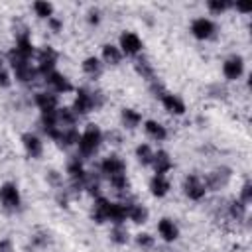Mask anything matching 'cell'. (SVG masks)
Wrapping results in <instances>:
<instances>
[{"mask_svg":"<svg viewBox=\"0 0 252 252\" xmlns=\"http://www.w3.org/2000/svg\"><path fill=\"white\" fill-rule=\"evenodd\" d=\"M8 59H10V65H12L14 73H16V77H18L22 83H30V81H33V79H35L37 69H33V67L30 65V59L22 57L16 49H12V51H10Z\"/></svg>","mask_w":252,"mask_h":252,"instance_id":"6da1fadb","label":"cell"},{"mask_svg":"<svg viewBox=\"0 0 252 252\" xmlns=\"http://www.w3.org/2000/svg\"><path fill=\"white\" fill-rule=\"evenodd\" d=\"M100 142H102V134H100L98 126L89 124L87 130L79 136V142H77V144H79V152H81V156H91V154H94V152L98 150Z\"/></svg>","mask_w":252,"mask_h":252,"instance_id":"7a4b0ae2","label":"cell"},{"mask_svg":"<svg viewBox=\"0 0 252 252\" xmlns=\"http://www.w3.org/2000/svg\"><path fill=\"white\" fill-rule=\"evenodd\" d=\"M0 203L8 211H14L20 207V193H18V187L14 183H4L0 187Z\"/></svg>","mask_w":252,"mask_h":252,"instance_id":"3957f363","label":"cell"},{"mask_svg":"<svg viewBox=\"0 0 252 252\" xmlns=\"http://www.w3.org/2000/svg\"><path fill=\"white\" fill-rule=\"evenodd\" d=\"M100 169H102V173H104L108 179H112V177H116V175H126V163H124L118 156H108V158L102 161Z\"/></svg>","mask_w":252,"mask_h":252,"instance_id":"277c9868","label":"cell"},{"mask_svg":"<svg viewBox=\"0 0 252 252\" xmlns=\"http://www.w3.org/2000/svg\"><path fill=\"white\" fill-rule=\"evenodd\" d=\"M183 189H185V195L189 197V199H193V201H199V199H203L205 197V183L197 177V175H189L187 179H185V183H183Z\"/></svg>","mask_w":252,"mask_h":252,"instance_id":"5b68a950","label":"cell"},{"mask_svg":"<svg viewBox=\"0 0 252 252\" xmlns=\"http://www.w3.org/2000/svg\"><path fill=\"white\" fill-rule=\"evenodd\" d=\"M55 61H57V53L51 49V47H45L39 51V57H37V73H43V75H49L55 67Z\"/></svg>","mask_w":252,"mask_h":252,"instance_id":"8992f818","label":"cell"},{"mask_svg":"<svg viewBox=\"0 0 252 252\" xmlns=\"http://www.w3.org/2000/svg\"><path fill=\"white\" fill-rule=\"evenodd\" d=\"M120 47L126 55H136L142 49V39L134 32H126L120 35Z\"/></svg>","mask_w":252,"mask_h":252,"instance_id":"52a82bcc","label":"cell"},{"mask_svg":"<svg viewBox=\"0 0 252 252\" xmlns=\"http://www.w3.org/2000/svg\"><path fill=\"white\" fill-rule=\"evenodd\" d=\"M213 32H215V26H213V22L207 20V18H197V20L191 24V33H193L197 39H207V37L213 35Z\"/></svg>","mask_w":252,"mask_h":252,"instance_id":"ba28073f","label":"cell"},{"mask_svg":"<svg viewBox=\"0 0 252 252\" xmlns=\"http://www.w3.org/2000/svg\"><path fill=\"white\" fill-rule=\"evenodd\" d=\"M93 108H94V104H93V93H89V91H85V89H79V91H77V98H75L73 110H75L77 114H87V112H91Z\"/></svg>","mask_w":252,"mask_h":252,"instance_id":"9c48e42d","label":"cell"},{"mask_svg":"<svg viewBox=\"0 0 252 252\" xmlns=\"http://www.w3.org/2000/svg\"><path fill=\"white\" fill-rule=\"evenodd\" d=\"M35 104L43 114H53L57 110V96L51 93H37L35 94Z\"/></svg>","mask_w":252,"mask_h":252,"instance_id":"30bf717a","label":"cell"},{"mask_svg":"<svg viewBox=\"0 0 252 252\" xmlns=\"http://www.w3.org/2000/svg\"><path fill=\"white\" fill-rule=\"evenodd\" d=\"M242 59L238 57V55H234V57H228L226 61H224V65H222V71H224V75H226V79H238L240 75H242Z\"/></svg>","mask_w":252,"mask_h":252,"instance_id":"8fae6325","label":"cell"},{"mask_svg":"<svg viewBox=\"0 0 252 252\" xmlns=\"http://www.w3.org/2000/svg\"><path fill=\"white\" fill-rule=\"evenodd\" d=\"M161 102H163L165 110H169V112H173V114H183V112H185L183 100H181L179 96H175V94L163 93V94H161Z\"/></svg>","mask_w":252,"mask_h":252,"instance_id":"7c38bea8","label":"cell"},{"mask_svg":"<svg viewBox=\"0 0 252 252\" xmlns=\"http://www.w3.org/2000/svg\"><path fill=\"white\" fill-rule=\"evenodd\" d=\"M22 142H24V148H26L28 156H32V158H39V156H41L43 146H41V142H39L37 136H33V134H24Z\"/></svg>","mask_w":252,"mask_h":252,"instance_id":"4fadbf2b","label":"cell"},{"mask_svg":"<svg viewBox=\"0 0 252 252\" xmlns=\"http://www.w3.org/2000/svg\"><path fill=\"white\" fill-rule=\"evenodd\" d=\"M45 79H47V83L53 87V91H57V93H67V91H71V83H69L63 75H59V73H55V71H51L49 75H45Z\"/></svg>","mask_w":252,"mask_h":252,"instance_id":"5bb4252c","label":"cell"},{"mask_svg":"<svg viewBox=\"0 0 252 252\" xmlns=\"http://www.w3.org/2000/svg\"><path fill=\"white\" fill-rule=\"evenodd\" d=\"M152 163H154V167H156V175H163L165 171L171 169V159H169V156H167L165 152H158V154H154Z\"/></svg>","mask_w":252,"mask_h":252,"instance_id":"9a60e30c","label":"cell"},{"mask_svg":"<svg viewBox=\"0 0 252 252\" xmlns=\"http://www.w3.org/2000/svg\"><path fill=\"white\" fill-rule=\"evenodd\" d=\"M108 209H110V201L98 197V199L94 201V207H93V219H94L96 222H104V220L108 219Z\"/></svg>","mask_w":252,"mask_h":252,"instance_id":"2e32d148","label":"cell"},{"mask_svg":"<svg viewBox=\"0 0 252 252\" xmlns=\"http://www.w3.org/2000/svg\"><path fill=\"white\" fill-rule=\"evenodd\" d=\"M158 230H159V234L163 236V240H167V242H171V240L177 238V226H175L173 220H169V219H161V220L158 222Z\"/></svg>","mask_w":252,"mask_h":252,"instance_id":"e0dca14e","label":"cell"},{"mask_svg":"<svg viewBox=\"0 0 252 252\" xmlns=\"http://www.w3.org/2000/svg\"><path fill=\"white\" fill-rule=\"evenodd\" d=\"M228 177H230V173H228V169H217V171H213L209 177H207V185L209 187H213V189H220L226 181H228Z\"/></svg>","mask_w":252,"mask_h":252,"instance_id":"ac0fdd59","label":"cell"},{"mask_svg":"<svg viewBox=\"0 0 252 252\" xmlns=\"http://www.w3.org/2000/svg\"><path fill=\"white\" fill-rule=\"evenodd\" d=\"M126 217L132 219L134 222H144L148 217V211L138 203H126Z\"/></svg>","mask_w":252,"mask_h":252,"instance_id":"d6986e66","label":"cell"},{"mask_svg":"<svg viewBox=\"0 0 252 252\" xmlns=\"http://www.w3.org/2000/svg\"><path fill=\"white\" fill-rule=\"evenodd\" d=\"M124 219H126V205H122V203H110L108 219L106 220H112L114 224H122Z\"/></svg>","mask_w":252,"mask_h":252,"instance_id":"ffe728a7","label":"cell"},{"mask_svg":"<svg viewBox=\"0 0 252 252\" xmlns=\"http://www.w3.org/2000/svg\"><path fill=\"white\" fill-rule=\"evenodd\" d=\"M150 189H152V193H154L156 197H163V195L167 193V189H169V183H167V179H165L163 175H156V177L150 181Z\"/></svg>","mask_w":252,"mask_h":252,"instance_id":"44dd1931","label":"cell"},{"mask_svg":"<svg viewBox=\"0 0 252 252\" xmlns=\"http://www.w3.org/2000/svg\"><path fill=\"white\" fill-rule=\"evenodd\" d=\"M102 57H104L106 63L116 65V63H120V59H122V51H120L118 47H114V45H104V47H102Z\"/></svg>","mask_w":252,"mask_h":252,"instance_id":"7402d4cb","label":"cell"},{"mask_svg":"<svg viewBox=\"0 0 252 252\" xmlns=\"http://www.w3.org/2000/svg\"><path fill=\"white\" fill-rule=\"evenodd\" d=\"M83 71L87 75H91V77H98L100 71H102V65H100V61L96 57H87L85 63H83Z\"/></svg>","mask_w":252,"mask_h":252,"instance_id":"603a6c76","label":"cell"},{"mask_svg":"<svg viewBox=\"0 0 252 252\" xmlns=\"http://www.w3.org/2000/svg\"><path fill=\"white\" fill-rule=\"evenodd\" d=\"M140 120H142L140 112H136V110H132V108H124V110H122V122H124L126 128H136V126L140 124Z\"/></svg>","mask_w":252,"mask_h":252,"instance_id":"cb8c5ba5","label":"cell"},{"mask_svg":"<svg viewBox=\"0 0 252 252\" xmlns=\"http://www.w3.org/2000/svg\"><path fill=\"white\" fill-rule=\"evenodd\" d=\"M146 132H148L154 140H163V138L167 136L165 128H163L159 122H154V120H148V122H146Z\"/></svg>","mask_w":252,"mask_h":252,"instance_id":"d4e9b609","label":"cell"},{"mask_svg":"<svg viewBox=\"0 0 252 252\" xmlns=\"http://www.w3.org/2000/svg\"><path fill=\"white\" fill-rule=\"evenodd\" d=\"M136 156H138V159H140L144 165H148V163H152L154 152L150 150V146H148V144H142V146H138V150H136Z\"/></svg>","mask_w":252,"mask_h":252,"instance_id":"484cf974","label":"cell"},{"mask_svg":"<svg viewBox=\"0 0 252 252\" xmlns=\"http://www.w3.org/2000/svg\"><path fill=\"white\" fill-rule=\"evenodd\" d=\"M136 71L142 75V77H146V79H154V69H152V65L146 61V59H138L136 61Z\"/></svg>","mask_w":252,"mask_h":252,"instance_id":"4316f807","label":"cell"},{"mask_svg":"<svg viewBox=\"0 0 252 252\" xmlns=\"http://www.w3.org/2000/svg\"><path fill=\"white\" fill-rule=\"evenodd\" d=\"M33 10H35V14L39 16V18H51V12H53V6L49 4V2H35L33 4Z\"/></svg>","mask_w":252,"mask_h":252,"instance_id":"83f0119b","label":"cell"},{"mask_svg":"<svg viewBox=\"0 0 252 252\" xmlns=\"http://www.w3.org/2000/svg\"><path fill=\"white\" fill-rule=\"evenodd\" d=\"M244 215H246V205H244L242 201H234V203L230 205V217L236 219V220H242Z\"/></svg>","mask_w":252,"mask_h":252,"instance_id":"f1b7e54d","label":"cell"},{"mask_svg":"<svg viewBox=\"0 0 252 252\" xmlns=\"http://www.w3.org/2000/svg\"><path fill=\"white\" fill-rule=\"evenodd\" d=\"M110 238H112L116 244H124V242L128 240V232H126V228H124L122 224H116L114 230L110 232Z\"/></svg>","mask_w":252,"mask_h":252,"instance_id":"f546056e","label":"cell"},{"mask_svg":"<svg viewBox=\"0 0 252 252\" xmlns=\"http://www.w3.org/2000/svg\"><path fill=\"white\" fill-rule=\"evenodd\" d=\"M250 199H252V187H250V183H244V187H242V203L246 205V203H250Z\"/></svg>","mask_w":252,"mask_h":252,"instance_id":"4dcf8cb0","label":"cell"},{"mask_svg":"<svg viewBox=\"0 0 252 252\" xmlns=\"http://www.w3.org/2000/svg\"><path fill=\"white\" fill-rule=\"evenodd\" d=\"M136 240H138L140 246H152V244H154V238H152L150 234H138Z\"/></svg>","mask_w":252,"mask_h":252,"instance_id":"1f68e13d","label":"cell"},{"mask_svg":"<svg viewBox=\"0 0 252 252\" xmlns=\"http://www.w3.org/2000/svg\"><path fill=\"white\" fill-rule=\"evenodd\" d=\"M226 6H228L226 2H209V8H211L213 12H219V14H220L222 10H226Z\"/></svg>","mask_w":252,"mask_h":252,"instance_id":"d6a6232c","label":"cell"},{"mask_svg":"<svg viewBox=\"0 0 252 252\" xmlns=\"http://www.w3.org/2000/svg\"><path fill=\"white\" fill-rule=\"evenodd\" d=\"M10 85V79H8V73L4 71V65L0 67V87H8Z\"/></svg>","mask_w":252,"mask_h":252,"instance_id":"836d02e7","label":"cell"},{"mask_svg":"<svg viewBox=\"0 0 252 252\" xmlns=\"http://www.w3.org/2000/svg\"><path fill=\"white\" fill-rule=\"evenodd\" d=\"M0 252H12V242L10 240H0Z\"/></svg>","mask_w":252,"mask_h":252,"instance_id":"e575fe53","label":"cell"},{"mask_svg":"<svg viewBox=\"0 0 252 252\" xmlns=\"http://www.w3.org/2000/svg\"><path fill=\"white\" fill-rule=\"evenodd\" d=\"M45 242H47V236H45V234H35V236H33V244L41 246V244H45Z\"/></svg>","mask_w":252,"mask_h":252,"instance_id":"d590c367","label":"cell"},{"mask_svg":"<svg viewBox=\"0 0 252 252\" xmlns=\"http://www.w3.org/2000/svg\"><path fill=\"white\" fill-rule=\"evenodd\" d=\"M49 26H51L55 32H59V30H61V22H59V20H55V18H49Z\"/></svg>","mask_w":252,"mask_h":252,"instance_id":"8d00e7d4","label":"cell"},{"mask_svg":"<svg viewBox=\"0 0 252 252\" xmlns=\"http://www.w3.org/2000/svg\"><path fill=\"white\" fill-rule=\"evenodd\" d=\"M89 16H91V22H94V24L98 22V12H96V10H93V12L89 14Z\"/></svg>","mask_w":252,"mask_h":252,"instance_id":"74e56055","label":"cell"}]
</instances>
